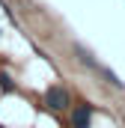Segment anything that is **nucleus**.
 Masks as SVG:
<instances>
[{"instance_id": "2", "label": "nucleus", "mask_w": 125, "mask_h": 128, "mask_svg": "<svg viewBox=\"0 0 125 128\" xmlns=\"http://www.w3.org/2000/svg\"><path fill=\"white\" fill-rule=\"evenodd\" d=\"M92 122V107L90 104H74L72 110V128H90Z\"/></svg>"}, {"instance_id": "3", "label": "nucleus", "mask_w": 125, "mask_h": 128, "mask_svg": "<svg viewBox=\"0 0 125 128\" xmlns=\"http://www.w3.org/2000/svg\"><path fill=\"white\" fill-rule=\"evenodd\" d=\"M0 86H3L6 92H12V90H15V86H12V78H9V74H0Z\"/></svg>"}, {"instance_id": "1", "label": "nucleus", "mask_w": 125, "mask_h": 128, "mask_svg": "<svg viewBox=\"0 0 125 128\" xmlns=\"http://www.w3.org/2000/svg\"><path fill=\"white\" fill-rule=\"evenodd\" d=\"M45 107H48V110H66V107H72L68 90L60 86V84H51V86L45 90Z\"/></svg>"}]
</instances>
